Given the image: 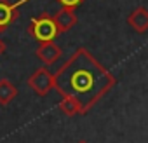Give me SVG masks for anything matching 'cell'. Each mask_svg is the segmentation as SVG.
<instances>
[{"mask_svg": "<svg viewBox=\"0 0 148 143\" xmlns=\"http://www.w3.org/2000/svg\"><path fill=\"white\" fill-rule=\"evenodd\" d=\"M54 89L61 96L75 98L86 115L115 86L117 79L86 47H79L52 75Z\"/></svg>", "mask_w": 148, "mask_h": 143, "instance_id": "cell-1", "label": "cell"}, {"mask_svg": "<svg viewBox=\"0 0 148 143\" xmlns=\"http://www.w3.org/2000/svg\"><path fill=\"white\" fill-rule=\"evenodd\" d=\"M28 35L33 40H37L38 44H45V42H54L56 37L59 35V32H58V26H56L52 16L47 12H42L40 16H37L30 21Z\"/></svg>", "mask_w": 148, "mask_h": 143, "instance_id": "cell-2", "label": "cell"}, {"mask_svg": "<svg viewBox=\"0 0 148 143\" xmlns=\"http://www.w3.org/2000/svg\"><path fill=\"white\" fill-rule=\"evenodd\" d=\"M26 82H28V86L32 87V91L37 96H47L51 93V89H54V77L45 66L37 68L28 77Z\"/></svg>", "mask_w": 148, "mask_h": 143, "instance_id": "cell-3", "label": "cell"}, {"mask_svg": "<svg viewBox=\"0 0 148 143\" xmlns=\"http://www.w3.org/2000/svg\"><path fill=\"white\" fill-rule=\"evenodd\" d=\"M30 0H18V2H9V0H0V33L5 32L19 16V7L28 4Z\"/></svg>", "mask_w": 148, "mask_h": 143, "instance_id": "cell-4", "label": "cell"}, {"mask_svg": "<svg viewBox=\"0 0 148 143\" xmlns=\"http://www.w3.org/2000/svg\"><path fill=\"white\" fill-rule=\"evenodd\" d=\"M127 25L131 26L132 32L143 35L148 32V9L145 6L136 7L134 11H131V14L127 16Z\"/></svg>", "mask_w": 148, "mask_h": 143, "instance_id": "cell-5", "label": "cell"}, {"mask_svg": "<svg viewBox=\"0 0 148 143\" xmlns=\"http://www.w3.org/2000/svg\"><path fill=\"white\" fill-rule=\"evenodd\" d=\"M37 58L42 59L45 65H54L61 56H63V49L56 44V42H45V44H40L35 51Z\"/></svg>", "mask_w": 148, "mask_h": 143, "instance_id": "cell-6", "label": "cell"}, {"mask_svg": "<svg viewBox=\"0 0 148 143\" xmlns=\"http://www.w3.org/2000/svg\"><path fill=\"white\" fill-rule=\"evenodd\" d=\"M52 19H54V23H56V26H58V32L59 33H64V32H70L73 26L77 25V16H75V12H73L71 9H61V11H58L54 16H52Z\"/></svg>", "mask_w": 148, "mask_h": 143, "instance_id": "cell-7", "label": "cell"}, {"mask_svg": "<svg viewBox=\"0 0 148 143\" xmlns=\"http://www.w3.org/2000/svg\"><path fill=\"white\" fill-rule=\"evenodd\" d=\"M16 96H18V87L7 79H0V105L7 107L9 103L14 101Z\"/></svg>", "mask_w": 148, "mask_h": 143, "instance_id": "cell-8", "label": "cell"}, {"mask_svg": "<svg viewBox=\"0 0 148 143\" xmlns=\"http://www.w3.org/2000/svg\"><path fill=\"white\" fill-rule=\"evenodd\" d=\"M59 110L66 115V117H73V115H82V107L80 103L71 98V96H63L61 103H59Z\"/></svg>", "mask_w": 148, "mask_h": 143, "instance_id": "cell-9", "label": "cell"}, {"mask_svg": "<svg viewBox=\"0 0 148 143\" xmlns=\"http://www.w3.org/2000/svg\"><path fill=\"white\" fill-rule=\"evenodd\" d=\"M58 4H61V7L64 9H71V11H75L79 6H82L86 0H56Z\"/></svg>", "mask_w": 148, "mask_h": 143, "instance_id": "cell-10", "label": "cell"}, {"mask_svg": "<svg viewBox=\"0 0 148 143\" xmlns=\"http://www.w3.org/2000/svg\"><path fill=\"white\" fill-rule=\"evenodd\" d=\"M4 52H5V44H4L2 40H0V56H2Z\"/></svg>", "mask_w": 148, "mask_h": 143, "instance_id": "cell-11", "label": "cell"}, {"mask_svg": "<svg viewBox=\"0 0 148 143\" xmlns=\"http://www.w3.org/2000/svg\"><path fill=\"white\" fill-rule=\"evenodd\" d=\"M79 143H87V141H86V140H80V141H79Z\"/></svg>", "mask_w": 148, "mask_h": 143, "instance_id": "cell-12", "label": "cell"}]
</instances>
